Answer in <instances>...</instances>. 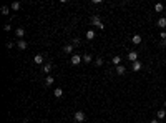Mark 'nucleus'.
<instances>
[{
	"label": "nucleus",
	"mask_w": 166,
	"mask_h": 123,
	"mask_svg": "<svg viewBox=\"0 0 166 123\" xmlns=\"http://www.w3.org/2000/svg\"><path fill=\"white\" fill-rule=\"evenodd\" d=\"M141 40H143V38H141V35H138V33L133 35V38H131V42H133L135 45H140V43H141Z\"/></svg>",
	"instance_id": "nucleus-8"
},
{
	"label": "nucleus",
	"mask_w": 166,
	"mask_h": 123,
	"mask_svg": "<svg viewBox=\"0 0 166 123\" xmlns=\"http://www.w3.org/2000/svg\"><path fill=\"white\" fill-rule=\"evenodd\" d=\"M96 65H98V67L103 65V58H96Z\"/></svg>",
	"instance_id": "nucleus-25"
},
{
	"label": "nucleus",
	"mask_w": 166,
	"mask_h": 123,
	"mask_svg": "<svg viewBox=\"0 0 166 123\" xmlns=\"http://www.w3.org/2000/svg\"><path fill=\"white\" fill-rule=\"evenodd\" d=\"M53 95H55L56 98H62V97H63V90H62V88H55Z\"/></svg>",
	"instance_id": "nucleus-17"
},
{
	"label": "nucleus",
	"mask_w": 166,
	"mask_h": 123,
	"mask_svg": "<svg viewBox=\"0 0 166 123\" xmlns=\"http://www.w3.org/2000/svg\"><path fill=\"white\" fill-rule=\"evenodd\" d=\"M91 25L98 27V29H101V30L105 29V25H103V22H101L100 15H93V17H91Z\"/></svg>",
	"instance_id": "nucleus-1"
},
{
	"label": "nucleus",
	"mask_w": 166,
	"mask_h": 123,
	"mask_svg": "<svg viewBox=\"0 0 166 123\" xmlns=\"http://www.w3.org/2000/svg\"><path fill=\"white\" fill-rule=\"evenodd\" d=\"M33 62L37 63V65H42V63H43V55H40V53H37L33 57Z\"/></svg>",
	"instance_id": "nucleus-6"
},
{
	"label": "nucleus",
	"mask_w": 166,
	"mask_h": 123,
	"mask_svg": "<svg viewBox=\"0 0 166 123\" xmlns=\"http://www.w3.org/2000/svg\"><path fill=\"white\" fill-rule=\"evenodd\" d=\"M156 118H158V120H163V118H166V110H164V108L158 110V113H156Z\"/></svg>",
	"instance_id": "nucleus-7"
},
{
	"label": "nucleus",
	"mask_w": 166,
	"mask_h": 123,
	"mask_svg": "<svg viewBox=\"0 0 166 123\" xmlns=\"http://www.w3.org/2000/svg\"><path fill=\"white\" fill-rule=\"evenodd\" d=\"M158 121H160V120H156V118H154V120H151L150 123H158Z\"/></svg>",
	"instance_id": "nucleus-27"
},
{
	"label": "nucleus",
	"mask_w": 166,
	"mask_h": 123,
	"mask_svg": "<svg viewBox=\"0 0 166 123\" xmlns=\"http://www.w3.org/2000/svg\"><path fill=\"white\" fill-rule=\"evenodd\" d=\"M82 58H83V62H85V63H90V62H91V55H90V53H83V55H82Z\"/></svg>",
	"instance_id": "nucleus-16"
},
{
	"label": "nucleus",
	"mask_w": 166,
	"mask_h": 123,
	"mask_svg": "<svg viewBox=\"0 0 166 123\" xmlns=\"http://www.w3.org/2000/svg\"><path fill=\"white\" fill-rule=\"evenodd\" d=\"M163 3H154V10H156V12H163Z\"/></svg>",
	"instance_id": "nucleus-20"
},
{
	"label": "nucleus",
	"mask_w": 166,
	"mask_h": 123,
	"mask_svg": "<svg viewBox=\"0 0 166 123\" xmlns=\"http://www.w3.org/2000/svg\"><path fill=\"white\" fill-rule=\"evenodd\" d=\"M73 118H75L76 123H82V121H85V113L83 111H75V117Z\"/></svg>",
	"instance_id": "nucleus-3"
},
{
	"label": "nucleus",
	"mask_w": 166,
	"mask_h": 123,
	"mask_svg": "<svg viewBox=\"0 0 166 123\" xmlns=\"http://www.w3.org/2000/svg\"><path fill=\"white\" fill-rule=\"evenodd\" d=\"M86 38H88V40H93V38H95V32L93 30H88L86 32Z\"/></svg>",
	"instance_id": "nucleus-19"
},
{
	"label": "nucleus",
	"mask_w": 166,
	"mask_h": 123,
	"mask_svg": "<svg viewBox=\"0 0 166 123\" xmlns=\"http://www.w3.org/2000/svg\"><path fill=\"white\" fill-rule=\"evenodd\" d=\"M0 12H2V15H8V7H7V5H3L2 8H0Z\"/></svg>",
	"instance_id": "nucleus-21"
},
{
	"label": "nucleus",
	"mask_w": 166,
	"mask_h": 123,
	"mask_svg": "<svg viewBox=\"0 0 166 123\" xmlns=\"http://www.w3.org/2000/svg\"><path fill=\"white\" fill-rule=\"evenodd\" d=\"M72 45H73V47H78V45H80V40H78V38H73V40H72Z\"/></svg>",
	"instance_id": "nucleus-23"
},
{
	"label": "nucleus",
	"mask_w": 166,
	"mask_h": 123,
	"mask_svg": "<svg viewBox=\"0 0 166 123\" xmlns=\"http://www.w3.org/2000/svg\"><path fill=\"white\" fill-rule=\"evenodd\" d=\"M15 33H17V37H18V38H22L23 35H25V29H22V27H18V29L15 30Z\"/></svg>",
	"instance_id": "nucleus-13"
},
{
	"label": "nucleus",
	"mask_w": 166,
	"mask_h": 123,
	"mask_svg": "<svg viewBox=\"0 0 166 123\" xmlns=\"http://www.w3.org/2000/svg\"><path fill=\"white\" fill-rule=\"evenodd\" d=\"M10 29H12V27H10V23H7V25H3V30H5V32H10Z\"/></svg>",
	"instance_id": "nucleus-24"
},
{
	"label": "nucleus",
	"mask_w": 166,
	"mask_h": 123,
	"mask_svg": "<svg viewBox=\"0 0 166 123\" xmlns=\"http://www.w3.org/2000/svg\"><path fill=\"white\" fill-rule=\"evenodd\" d=\"M63 50H65V53H72L73 52V45L70 43V45H65V48H63Z\"/></svg>",
	"instance_id": "nucleus-18"
},
{
	"label": "nucleus",
	"mask_w": 166,
	"mask_h": 123,
	"mask_svg": "<svg viewBox=\"0 0 166 123\" xmlns=\"http://www.w3.org/2000/svg\"><path fill=\"white\" fill-rule=\"evenodd\" d=\"M53 83H55V78H53V77H52V75H48L47 78H45V85H47V87L53 85Z\"/></svg>",
	"instance_id": "nucleus-9"
},
{
	"label": "nucleus",
	"mask_w": 166,
	"mask_h": 123,
	"mask_svg": "<svg viewBox=\"0 0 166 123\" xmlns=\"http://www.w3.org/2000/svg\"><path fill=\"white\" fill-rule=\"evenodd\" d=\"M13 47V42H7V48H8V50H10V48H12Z\"/></svg>",
	"instance_id": "nucleus-26"
},
{
	"label": "nucleus",
	"mask_w": 166,
	"mask_h": 123,
	"mask_svg": "<svg viewBox=\"0 0 166 123\" xmlns=\"http://www.w3.org/2000/svg\"><path fill=\"white\" fill-rule=\"evenodd\" d=\"M52 68H53V65H52V63H45V65H43V72L45 73H50Z\"/></svg>",
	"instance_id": "nucleus-15"
},
{
	"label": "nucleus",
	"mask_w": 166,
	"mask_h": 123,
	"mask_svg": "<svg viewBox=\"0 0 166 123\" xmlns=\"http://www.w3.org/2000/svg\"><path fill=\"white\" fill-rule=\"evenodd\" d=\"M131 68H133V72H140V70L143 68V63H141V62L138 60V62H135V63L131 65Z\"/></svg>",
	"instance_id": "nucleus-5"
},
{
	"label": "nucleus",
	"mask_w": 166,
	"mask_h": 123,
	"mask_svg": "<svg viewBox=\"0 0 166 123\" xmlns=\"http://www.w3.org/2000/svg\"><path fill=\"white\" fill-rule=\"evenodd\" d=\"M125 72H126V68L123 65H118V67H116V73H118V75H125Z\"/></svg>",
	"instance_id": "nucleus-14"
},
{
	"label": "nucleus",
	"mask_w": 166,
	"mask_h": 123,
	"mask_svg": "<svg viewBox=\"0 0 166 123\" xmlns=\"http://www.w3.org/2000/svg\"><path fill=\"white\" fill-rule=\"evenodd\" d=\"M111 62H113V65H116V67H118V65H121V57H120V55H115Z\"/></svg>",
	"instance_id": "nucleus-12"
},
{
	"label": "nucleus",
	"mask_w": 166,
	"mask_h": 123,
	"mask_svg": "<svg viewBox=\"0 0 166 123\" xmlns=\"http://www.w3.org/2000/svg\"><path fill=\"white\" fill-rule=\"evenodd\" d=\"M20 8V2H13L12 3V10H18Z\"/></svg>",
	"instance_id": "nucleus-22"
},
{
	"label": "nucleus",
	"mask_w": 166,
	"mask_h": 123,
	"mask_svg": "<svg viewBox=\"0 0 166 123\" xmlns=\"http://www.w3.org/2000/svg\"><path fill=\"white\" fill-rule=\"evenodd\" d=\"M82 62H83V58L80 57L78 53H76V55H72V65L78 67V65H80V63H82Z\"/></svg>",
	"instance_id": "nucleus-2"
},
{
	"label": "nucleus",
	"mask_w": 166,
	"mask_h": 123,
	"mask_svg": "<svg viewBox=\"0 0 166 123\" xmlns=\"http://www.w3.org/2000/svg\"><path fill=\"white\" fill-rule=\"evenodd\" d=\"M156 25L160 27V29H164V27H166V18H164V17H161V18L156 22Z\"/></svg>",
	"instance_id": "nucleus-10"
},
{
	"label": "nucleus",
	"mask_w": 166,
	"mask_h": 123,
	"mask_svg": "<svg viewBox=\"0 0 166 123\" xmlns=\"http://www.w3.org/2000/svg\"><path fill=\"white\" fill-rule=\"evenodd\" d=\"M128 60L133 62V63L138 62V52H130V53H128Z\"/></svg>",
	"instance_id": "nucleus-4"
},
{
	"label": "nucleus",
	"mask_w": 166,
	"mask_h": 123,
	"mask_svg": "<svg viewBox=\"0 0 166 123\" xmlns=\"http://www.w3.org/2000/svg\"><path fill=\"white\" fill-rule=\"evenodd\" d=\"M17 47H18L20 50H25V48H27V42L25 40H18V42H17Z\"/></svg>",
	"instance_id": "nucleus-11"
}]
</instances>
